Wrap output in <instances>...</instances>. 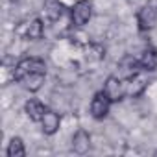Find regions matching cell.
<instances>
[{
	"instance_id": "cell-1",
	"label": "cell",
	"mask_w": 157,
	"mask_h": 157,
	"mask_svg": "<svg viewBox=\"0 0 157 157\" xmlns=\"http://www.w3.org/2000/svg\"><path fill=\"white\" fill-rule=\"evenodd\" d=\"M30 72H46V63L39 57H26V59L19 61L15 67V80L21 82Z\"/></svg>"
},
{
	"instance_id": "cell-2",
	"label": "cell",
	"mask_w": 157,
	"mask_h": 157,
	"mask_svg": "<svg viewBox=\"0 0 157 157\" xmlns=\"http://www.w3.org/2000/svg\"><path fill=\"white\" fill-rule=\"evenodd\" d=\"M111 105H113V102H111V98L104 91L96 93L93 96V100H91V115H93V118L94 120H104L109 115Z\"/></svg>"
},
{
	"instance_id": "cell-3",
	"label": "cell",
	"mask_w": 157,
	"mask_h": 157,
	"mask_svg": "<svg viewBox=\"0 0 157 157\" xmlns=\"http://www.w3.org/2000/svg\"><path fill=\"white\" fill-rule=\"evenodd\" d=\"M102 91L111 98L113 104L115 102H120L124 96H128L126 94V82L122 80L120 76H109L107 80H105V83H104V89Z\"/></svg>"
},
{
	"instance_id": "cell-4",
	"label": "cell",
	"mask_w": 157,
	"mask_h": 157,
	"mask_svg": "<svg viewBox=\"0 0 157 157\" xmlns=\"http://www.w3.org/2000/svg\"><path fill=\"white\" fill-rule=\"evenodd\" d=\"M70 17L74 26H85L93 17V4L89 0H78L70 11Z\"/></svg>"
},
{
	"instance_id": "cell-5",
	"label": "cell",
	"mask_w": 157,
	"mask_h": 157,
	"mask_svg": "<svg viewBox=\"0 0 157 157\" xmlns=\"http://www.w3.org/2000/svg\"><path fill=\"white\" fill-rule=\"evenodd\" d=\"M137 24H139V30H140V32H150V30H153L155 24H157V8L151 6V4L142 6V8L137 11Z\"/></svg>"
},
{
	"instance_id": "cell-6",
	"label": "cell",
	"mask_w": 157,
	"mask_h": 157,
	"mask_svg": "<svg viewBox=\"0 0 157 157\" xmlns=\"http://www.w3.org/2000/svg\"><path fill=\"white\" fill-rule=\"evenodd\" d=\"M41 129H43V133L44 135H54V133H57L59 131V126H61V117L56 113V111H52V109H46V113L43 115V118H41Z\"/></svg>"
},
{
	"instance_id": "cell-7",
	"label": "cell",
	"mask_w": 157,
	"mask_h": 157,
	"mask_svg": "<svg viewBox=\"0 0 157 157\" xmlns=\"http://www.w3.org/2000/svg\"><path fill=\"white\" fill-rule=\"evenodd\" d=\"M72 150L76 153H80V155H83V153H87L91 150V133L87 129H78L74 133V137H72Z\"/></svg>"
},
{
	"instance_id": "cell-8",
	"label": "cell",
	"mask_w": 157,
	"mask_h": 157,
	"mask_svg": "<svg viewBox=\"0 0 157 157\" xmlns=\"http://www.w3.org/2000/svg\"><path fill=\"white\" fill-rule=\"evenodd\" d=\"M44 78H46V72H30L28 76H24L19 83H22V87L30 93H35L43 87L44 83Z\"/></svg>"
},
{
	"instance_id": "cell-9",
	"label": "cell",
	"mask_w": 157,
	"mask_h": 157,
	"mask_svg": "<svg viewBox=\"0 0 157 157\" xmlns=\"http://www.w3.org/2000/svg\"><path fill=\"white\" fill-rule=\"evenodd\" d=\"M139 67L146 72H153L157 68V50L153 48H144L140 57H139Z\"/></svg>"
},
{
	"instance_id": "cell-10",
	"label": "cell",
	"mask_w": 157,
	"mask_h": 157,
	"mask_svg": "<svg viewBox=\"0 0 157 157\" xmlns=\"http://www.w3.org/2000/svg\"><path fill=\"white\" fill-rule=\"evenodd\" d=\"M24 113L28 115V118L32 122H41L43 115L46 113V107L39 102V100H28L24 104Z\"/></svg>"
},
{
	"instance_id": "cell-11",
	"label": "cell",
	"mask_w": 157,
	"mask_h": 157,
	"mask_svg": "<svg viewBox=\"0 0 157 157\" xmlns=\"http://www.w3.org/2000/svg\"><path fill=\"white\" fill-rule=\"evenodd\" d=\"M137 68H140V67H139V59H131V57H128V59H124V61L120 63L118 76L122 78L124 82H128V80H131L133 76H137V74H139V72H137Z\"/></svg>"
},
{
	"instance_id": "cell-12",
	"label": "cell",
	"mask_w": 157,
	"mask_h": 157,
	"mask_svg": "<svg viewBox=\"0 0 157 157\" xmlns=\"http://www.w3.org/2000/svg\"><path fill=\"white\" fill-rule=\"evenodd\" d=\"M44 13H46L48 21L57 22L63 17V4L59 0H44Z\"/></svg>"
},
{
	"instance_id": "cell-13",
	"label": "cell",
	"mask_w": 157,
	"mask_h": 157,
	"mask_svg": "<svg viewBox=\"0 0 157 157\" xmlns=\"http://www.w3.org/2000/svg\"><path fill=\"white\" fill-rule=\"evenodd\" d=\"M146 87V82H144V78H140L139 74L137 76H133L131 80H128L126 82V94L128 96H137V94H140L142 93V89Z\"/></svg>"
},
{
	"instance_id": "cell-14",
	"label": "cell",
	"mask_w": 157,
	"mask_h": 157,
	"mask_svg": "<svg viewBox=\"0 0 157 157\" xmlns=\"http://www.w3.org/2000/svg\"><path fill=\"white\" fill-rule=\"evenodd\" d=\"M6 153L8 157H24L26 155V148H24V142L21 137H11L8 148H6Z\"/></svg>"
},
{
	"instance_id": "cell-15",
	"label": "cell",
	"mask_w": 157,
	"mask_h": 157,
	"mask_svg": "<svg viewBox=\"0 0 157 157\" xmlns=\"http://www.w3.org/2000/svg\"><path fill=\"white\" fill-rule=\"evenodd\" d=\"M44 33V24L41 19H33L30 24H28V30H26V35L30 41H39Z\"/></svg>"
},
{
	"instance_id": "cell-16",
	"label": "cell",
	"mask_w": 157,
	"mask_h": 157,
	"mask_svg": "<svg viewBox=\"0 0 157 157\" xmlns=\"http://www.w3.org/2000/svg\"><path fill=\"white\" fill-rule=\"evenodd\" d=\"M10 2H13V4H17V2H19V0H10Z\"/></svg>"
}]
</instances>
